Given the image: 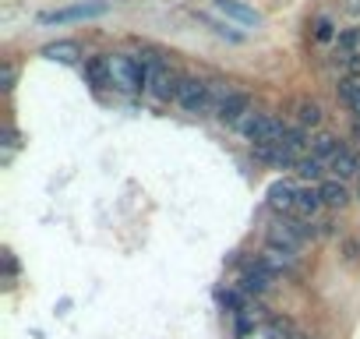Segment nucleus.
<instances>
[{
	"label": "nucleus",
	"mask_w": 360,
	"mask_h": 339,
	"mask_svg": "<svg viewBox=\"0 0 360 339\" xmlns=\"http://www.w3.org/2000/svg\"><path fill=\"white\" fill-rule=\"evenodd\" d=\"M43 57L46 60H57V64H75L82 57V50H78L75 39H57V43H46L43 46Z\"/></svg>",
	"instance_id": "17"
},
{
	"label": "nucleus",
	"mask_w": 360,
	"mask_h": 339,
	"mask_svg": "<svg viewBox=\"0 0 360 339\" xmlns=\"http://www.w3.org/2000/svg\"><path fill=\"white\" fill-rule=\"evenodd\" d=\"M85 78L96 89H106L110 85V57H89L85 60Z\"/></svg>",
	"instance_id": "21"
},
{
	"label": "nucleus",
	"mask_w": 360,
	"mask_h": 339,
	"mask_svg": "<svg viewBox=\"0 0 360 339\" xmlns=\"http://www.w3.org/2000/svg\"><path fill=\"white\" fill-rule=\"evenodd\" d=\"M255 159H262V162H269V166H276V170H297V155L293 152H286L283 145H255Z\"/></svg>",
	"instance_id": "15"
},
{
	"label": "nucleus",
	"mask_w": 360,
	"mask_h": 339,
	"mask_svg": "<svg viewBox=\"0 0 360 339\" xmlns=\"http://www.w3.org/2000/svg\"><path fill=\"white\" fill-rule=\"evenodd\" d=\"M346 11L349 15H360V0H346Z\"/></svg>",
	"instance_id": "28"
},
{
	"label": "nucleus",
	"mask_w": 360,
	"mask_h": 339,
	"mask_svg": "<svg viewBox=\"0 0 360 339\" xmlns=\"http://www.w3.org/2000/svg\"><path fill=\"white\" fill-rule=\"evenodd\" d=\"M335 46H339V53H356V46H360V29H346V32H339Z\"/></svg>",
	"instance_id": "24"
},
{
	"label": "nucleus",
	"mask_w": 360,
	"mask_h": 339,
	"mask_svg": "<svg viewBox=\"0 0 360 339\" xmlns=\"http://www.w3.org/2000/svg\"><path fill=\"white\" fill-rule=\"evenodd\" d=\"M356 202H360V177H356Z\"/></svg>",
	"instance_id": "29"
},
{
	"label": "nucleus",
	"mask_w": 360,
	"mask_h": 339,
	"mask_svg": "<svg viewBox=\"0 0 360 339\" xmlns=\"http://www.w3.org/2000/svg\"><path fill=\"white\" fill-rule=\"evenodd\" d=\"M180 82H184V78H180L162 57H152V78H148V96H152V99H159V103L176 99Z\"/></svg>",
	"instance_id": "6"
},
{
	"label": "nucleus",
	"mask_w": 360,
	"mask_h": 339,
	"mask_svg": "<svg viewBox=\"0 0 360 339\" xmlns=\"http://www.w3.org/2000/svg\"><path fill=\"white\" fill-rule=\"evenodd\" d=\"M342 148H346V145H342L335 134H328V131H321V134H314V138H311V155H318L321 162H328V159H332V155H339Z\"/></svg>",
	"instance_id": "18"
},
{
	"label": "nucleus",
	"mask_w": 360,
	"mask_h": 339,
	"mask_svg": "<svg viewBox=\"0 0 360 339\" xmlns=\"http://www.w3.org/2000/svg\"><path fill=\"white\" fill-rule=\"evenodd\" d=\"M311 36H314V43H335L339 39V29H335V22L328 15H318L314 25H311Z\"/></svg>",
	"instance_id": "23"
},
{
	"label": "nucleus",
	"mask_w": 360,
	"mask_h": 339,
	"mask_svg": "<svg viewBox=\"0 0 360 339\" xmlns=\"http://www.w3.org/2000/svg\"><path fill=\"white\" fill-rule=\"evenodd\" d=\"M318 191H321V202H325V209H332V212H342V209L353 202L349 188H346L342 181H335V177H325V181L318 184Z\"/></svg>",
	"instance_id": "12"
},
{
	"label": "nucleus",
	"mask_w": 360,
	"mask_h": 339,
	"mask_svg": "<svg viewBox=\"0 0 360 339\" xmlns=\"http://www.w3.org/2000/svg\"><path fill=\"white\" fill-rule=\"evenodd\" d=\"M265 244H276V248H286V251H300V248H304V237H300V230H297L293 219H276V223L269 226Z\"/></svg>",
	"instance_id": "8"
},
{
	"label": "nucleus",
	"mask_w": 360,
	"mask_h": 339,
	"mask_svg": "<svg viewBox=\"0 0 360 339\" xmlns=\"http://www.w3.org/2000/svg\"><path fill=\"white\" fill-rule=\"evenodd\" d=\"M276 272H272V265L258 255V258H248L244 265H240V279H237V290L240 293H248L251 300H258V297H265L272 286H276Z\"/></svg>",
	"instance_id": "3"
},
{
	"label": "nucleus",
	"mask_w": 360,
	"mask_h": 339,
	"mask_svg": "<svg viewBox=\"0 0 360 339\" xmlns=\"http://www.w3.org/2000/svg\"><path fill=\"white\" fill-rule=\"evenodd\" d=\"M297 174H300L304 181H311V184H321L325 174H328V162H321L318 155H304V159L297 162Z\"/></svg>",
	"instance_id": "22"
},
{
	"label": "nucleus",
	"mask_w": 360,
	"mask_h": 339,
	"mask_svg": "<svg viewBox=\"0 0 360 339\" xmlns=\"http://www.w3.org/2000/svg\"><path fill=\"white\" fill-rule=\"evenodd\" d=\"M184 113H209L212 110V85L205 78H184L173 99Z\"/></svg>",
	"instance_id": "5"
},
{
	"label": "nucleus",
	"mask_w": 360,
	"mask_h": 339,
	"mask_svg": "<svg viewBox=\"0 0 360 339\" xmlns=\"http://www.w3.org/2000/svg\"><path fill=\"white\" fill-rule=\"evenodd\" d=\"M325 209V202H321V191H318V184H311V188H300L297 191V216L293 219H318V212Z\"/></svg>",
	"instance_id": "16"
},
{
	"label": "nucleus",
	"mask_w": 360,
	"mask_h": 339,
	"mask_svg": "<svg viewBox=\"0 0 360 339\" xmlns=\"http://www.w3.org/2000/svg\"><path fill=\"white\" fill-rule=\"evenodd\" d=\"M248 113H251V96H248V92H233V96H230V99L223 103V110H219L216 117H219L223 124L237 127V124H240V120H244Z\"/></svg>",
	"instance_id": "14"
},
{
	"label": "nucleus",
	"mask_w": 360,
	"mask_h": 339,
	"mask_svg": "<svg viewBox=\"0 0 360 339\" xmlns=\"http://www.w3.org/2000/svg\"><path fill=\"white\" fill-rule=\"evenodd\" d=\"M262 258L272 265L276 276H293V272L300 269V255H297V251H286V248H276V244H265Z\"/></svg>",
	"instance_id": "10"
},
{
	"label": "nucleus",
	"mask_w": 360,
	"mask_h": 339,
	"mask_svg": "<svg viewBox=\"0 0 360 339\" xmlns=\"http://www.w3.org/2000/svg\"><path fill=\"white\" fill-rule=\"evenodd\" d=\"M293 120H297V127H304V131L321 127V120H325L321 103H318V99H311V96H300V99L293 103Z\"/></svg>",
	"instance_id": "13"
},
{
	"label": "nucleus",
	"mask_w": 360,
	"mask_h": 339,
	"mask_svg": "<svg viewBox=\"0 0 360 339\" xmlns=\"http://www.w3.org/2000/svg\"><path fill=\"white\" fill-rule=\"evenodd\" d=\"M152 78V57H127L110 53V85L120 92H141Z\"/></svg>",
	"instance_id": "1"
},
{
	"label": "nucleus",
	"mask_w": 360,
	"mask_h": 339,
	"mask_svg": "<svg viewBox=\"0 0 360 339\" xmlns=\"http://www.w3.org/2000/svg\"><path fill=\"white\" fill-rule=\"evenodd\" d=\"M332 68L342 82H360V50L356 53H335Z\"/></svg>",
	"instance_id": "19"
},
{
	"label": "nucleus",
	"mask_w": 360,
	"mask_h": 339,
	"mask_svg": "<svg viewBox=\"0 0 360 339\" xmlns=\"http://www.w3.org/2000/svg\"><path fill=\"white\" fill-rule=\"evenodd\" d=\"M4 272H8V279H15V272H18V262L11 251H4Z\"/></svg>",
	"instance_id": "26"
},
{
	"label": "nucleus",
	"mask_w": 360,
	"mask_h": 339,
	"mask_svg": "<svg viewBox=\"0 0 360 339\" xmlns=\"http://www.w3.org/2000/svg\"><path fill=\"white\" fill-rule=\"evenodd\" d=\"M335 96H339V103L360 120V82H335Z\"/></svg>",
	"instance_id": "20"
},
{
	"label": "nucleus",
	"mask_w": 360,
	"mask_h": 339,
	"mask_svg": "<svg viewBox=\"0 0 360 339\" xmlns=\"http://www.w3.org/2000/svg\"><path fill=\"white\" fill-rule=\"evenodd\" d=\"M212 8H216V11L223 15V18L237 22V25H248V29L262 25V15H258L255 8H248L244 0H212Z\"/></svg>",
	"instance_id": "9"
},
{
	"label": "nucleus",
	"mask_w": 360,
	"mask_h": 339,
	"mask_svg": "<svg viewBox=\"0 0 360 339\" xmlns=\"http://www.w3.org/2000/svg\"><path fill=\"white\" fill-rule=\"evenodd\" d=\"M237 131L251 141V145H279L283 138H286V131H290V124L283 120V117H276V113H262V110H251L240 124H237Z\"/></svg>",
	"instance_id": "2"
},
{
	"label": "nucleus",
	"mask_w": 360,
	"mask_h": 339,
	"mask_svg": "<svg viewBox=\"0 0 360 339\" xmlns=\"http://www.w3.org/2000/svg\"><path fill=\"white\" fill-rule=\"evenodd\" d=\"M15 78H18V68L11 60H4V64H0V92H11L15 89Z\"/></svg>",
	"instance_id": "25"
},
{
	"label": "nucleus",
	"mask_w": 360,
	"mask_h": 339,
	"mask_svg": "<svg viewBox=\"0 0 360 339\" xmlns=\"http://www.w3.org/2000/svg\"><path fill=\"white\" fill-rule=\"evenodd\" d=\"M297 184H290V181H276L272 188H269V209L279 216V219H293L297 216Z\"/></svg>",
	"instance_id": "7"
},
{
	"label": "nucleus",
	"mask_w": 360,
	"mask_h": 339,
	"mask_svg": "<svg viewBox=\"0 0 360 339\" xmlns=\"http://www.w3.org/2000/svg\"><path fill=\"white\" fill-rule=\"evenodd\" d=\"M4 145H8V148H15V145H18V131H15L11 124L4 127Z\"/></svg>",
	"instance_id": "27"
},
{
	"label": "nucleus",
	"mask_w": 360,
	"mask_h": 339,
	"mask_svg": "<svg viewBox=\"0 0 360 339\" xmlns=\"http://www.w3.org/2000/svg\"><path fill=\"white\" fill-rule=\"evenodd\" d=\"M328 174L335 177V181H356L360 177V155L353 152V148H342L339 155H332L328 159Z\"/></svg>",
	"instance_id": "11"
},
{
	"label": "nucleus",
	"mask_w": 360,
	"mask_h": 339,
	"mask_svg": "<svg viewBox=\"0 0 360 339\" xmlns=\"http://www.w3.org/2000/svg\"><path fill=\"white\" fill-rule=\"evenodd\" d=\"M113 4L110 0H82V4H71V8H60V11H46L39 15L43 25H71V22H92V18H103Z\"/></svg>",
	"instance_id": "4"
}]
</instances>
